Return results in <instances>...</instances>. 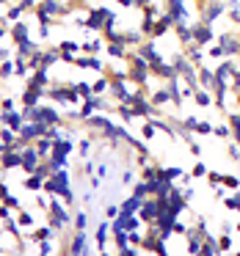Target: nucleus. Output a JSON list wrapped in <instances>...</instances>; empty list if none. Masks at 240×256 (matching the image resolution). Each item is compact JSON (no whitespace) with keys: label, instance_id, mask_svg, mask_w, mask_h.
Returning <instances> with one entry per match:
<instances>
[{"label":"nucleus","instance_id":"1a4fd4ad","mask_svg":"<svg viewBox=\"0 0 240 256\" xmlns=\"http://www.w3.org/2000/svg\"><path fill=\"white\" fill-rule=\"evenodd\" d=\"M218 44L224 47V56H226V58H232V56H238V53H240V39H238L235 33L218 36Z\"/></svg>","mask_w":240,"mask_h":256},{"label":"nucleus","instance_id":"603ef678","mask_svg":"<svg viewBox=\"0 0 240 256\" xmlns=\"http://www.w3.org/2000/svg\"><path fill=\"white\" fill-rule=\"evenodd\" d=\"M232 20H235V22H240V11H238V8H232Z\"/></svg>","mask_w":240,"mask_h":256},{"label":"nucleus","instance_id":"864d4df0","mask_svg":"<svg viewBox=\"0 0 240 256\" xmlns=\"http://www.w3.org/2000/svg\"><path fill=\"white\" fill-rule=\"evenodd\" d=\"M6 149H8V143H6V141H3V138H0V154L6 152Z\"/></svg>","mask_w":240,"mask_h":256},{"label":"nucleus","instance_id":"393cba45","mask_svg":"<svg viewBox=\"0 0 240 256\" xmlns=\"http://www.w3.org/2000/svg\"><path fill=\"white\" fill-rule=\"evenodd\" d=\"M199 83L207 85V88L212 91V85H215V72L207 69V66H202V72H199Z\"/></svg>","mask_w":240,"mask_h":256},{"label":"nucleus","instance_id":"cd10ccee","mask_svg":"<svg viewBox=\"0 0 240 256\" xmlns=\"http://www.w3.org/2000/svg\"><path fill=\"white\" fill-rule=\"evenodd\" d=\"M130 190H133V196H138V199H147V196H149V182H144V179H135Z\"/></svg>","mask_w":240,"mask_h":256},{"label":"nucleus","instance_id":"f03ea898","mask_svg":"<svg viewBox=\"0 0 240 256\" xmlns=\"http://www.w3.org/2000/svg\"><path fill=\"white\" fill-rule=\"evenodd\" d=\"M44 215H47V223L56 228V231H64V228L72 223V215L66 212V204L58 199V196H53V199H50V209Z\"/></svg>","mask_w":240,"mask_h":256},{"label":"nucleus","instance_id":"473e14b6","mask_svg":"<svg viewBox=\"0 0 240 256\" xmlns=\"http://www.w3.org/2000/svg\"><path fill=\"white\" fill-rule=\"evenodd\" d=\"M193 99H196V105H202V108H207V105H212L210 94H207L205 88H196V91H193Z\"/></svg>","mask_w":240,"mask_h":256},{"label":"nucleus","instance_id":"423d86ee","mask_svg":"<svg viewBox=\"0 0 240 256\" xmlns=\"http://www.w3.org/2000/svg\"><path fill=\"white\" fill-rule=\"evenodd\" d=\"M44 97H47V88L25 85V91H20V105H22V108H33V105H39Z\"/></svg>","mask_w":240,"mask_h":256},{"label":"nucleus","instance_id":"4be33fe9","mask_svg":"<svg viewBox=\"0 0 240 256\" xmlns=\"http://www.w3.org/2000/svg\"><path fill=\"white\" fill-rule=\"evenodd\" d=\"M202 254H207V256H218L221 254V248H218V240L212 234H207L205 237V245H202Z\"/></svg>","mask_w":240,"mask_h":256},{"label":"nucleus","instance_id":"dca6fc26","mask_svg":"<svg viewBox=\"0 0 240 256\" xmlns=\"http://www.w3.org/2000/svg\"><path fill=\"white\" fill-rule=\"evenodd\" d=\"M25 185V190H30V193H39V190H44V176L42 173H28V179L22 182Z\"/></svg>","mask_w":240,"mask_h":256},{"label":"nucleus","instance_id":"4468645a","mask_svg":"<svg viewBox=\"0 0 240 256\" xmlns=\"http://www.w3.org/2000/svg\"><path fill=\"white\" fill-rule=\"evenodd\" d=\"M108 234H111V223H99V226H97V234H94V237H97V245H99V254H108Z\"/></svg>","mask_w":240,"mask_h":256},{"label":"nucleus","instance_id":"7c9ffc66","mask_svg":"<svg viewBox=\"0 0 240 256\" xmlns=\"http://www.w3.org/2000/svg\"><path fill=\"white\" fill-rule=\"evenodd\" d=\"M224 204H226V209H232V212H240V190H235L232 196H226Z\"/></svg>","mask_w":240,"mask_h":256},{"label":"nucleus","instance_id":"aec40b11","mask_svg":"<svg viewBox=\"0 0 240 256\" xmlns=\"http://www.w3.org/2000/svg\"><path fill=\"white\" fill-rule=\"evenodd\" d=\"M53 143H56V141H53V138H47V135H42V138L36 141V149H39V154H42L44 160H47L50 154H53Z\"/></svg>","mask_w":240,"mask_h":256},{"label":"nucleus","instance_id":"c85d7f7f","mask_svg":"<svg viewBox=\"0 0 240 256\" xmlns=\"http://www.w3.org/2000/svg\"><path fill=\"white\" fill-rule=\"evenodd\" d=\"M72 85H75V91H78V97H80V99H91V97H94L91 83H72Z\"/></svg>","mask_w":240,"mask_h":256},{"label":"nucleus","instance_id":"e433bc0d","mask_svg":"<svg viewBox=\"0 0 240 256\" xmlns=\"http://www.w3.org/2000/svg\"><path fill=\"white\" fill-rule=\"evenodd\" d=\"M78 152H80V157H89V154H91V138H83V141H80V143H78Z\"/></svg>","mask_w":240,"mask_h":256},{"label":"nucleus","instance_id":"de8ad7c7","mask_svg":"<svg viewBox=\"0 0 240 256\" xmlns=\"http://www.w3.org/2000/svg\"><path fill=\"white\" fill-rule=\"evenodd\" d=\"M105 173H108V163H99V166H97V176H99V179H105Z\"/></svg>","mask_w":240,"mask_h":256},{"label":"nucleus","instance_id":"2f4dec72","mask_svg":"<svg viewBox=\"0 0 240 256\" xmlns=\"http://www.w3.org/2000/svg\"><path fill=\"white\" fill-rule=\"evenodd\" d=\"M108 85H111V77H108V75H102V77L97 80V83L91 85V88H94V94H97V97H102V94L108 91Z\"/></svg>","mask_w":240,"mask_h":256},{"label":"nucleus","instance_id":"39448f33","mask_svg":"<svg viewBox=\"0 0 240 256\" xmlns=\"http://www.w3.org/2000/svg\"><path fill=\"white\" fill-rule=\"evenodd\" d=\"M42 154H39V149H36V143H28L25 149H22V171L25 173H36L39 171V166H42Z\"/></svg>","mask_w":240,"mask_h":256},{"label":"nucleus","instance_id":"9d476101","mask_svg":"<svg viewBox=\"0 0 240 256\" xmlns=\"http://www.w3.org/2000/svg\"><path fill=\"white\" fill-rule=\"evenodd\" d=\"M193 42H196L199 47H207V44L212 42V28L210 25H205V22H202V25H193Z\"/></svg>","mask_w":240,"mask_h":256},{"label":"nucleus","instance_id":"3c124183","mask_svg":"<svg viewBox=\"0 0 240 256\" xmlns=\"http://www.w3.org/2000/svg\"><path fill=\"white\" fill-rule=\"evenodd\" d=\"M8 36V22H0V42Z\"/></svg>","mask_w":240,"mask_h":256},{"label":"nucleus","instance_id":"72a5a7b5","mask_svg":"<svg viewBox=\"0 0 240 256\" xmlns=\"http://www.w3.org/2000/svg\"><path fill=\"white\" fill-rule=\"evenodd\" d=\"M212 135H215V138H232V127H229V124H215V127H212Z\"/></svg>","mask_w":240,"mask_h":256},{"label":"nucleus","instance_id":"09e8293b","mask_svg":"<svg viewBox=\"0 0 240 256\" xmlns=\"http://www.w3.org/2000/svg\"><path fill=\"white\" fill-rule=\"evenodd\" d=\"M8 196V185H6V179H0V201Z\"/></svg>","mask_w":240,"mask_h":256},{"label":"nucleus","instance_id":"4d7b16f0","mask_svg":"<svg viewBox=\"0 0 240 256\" xmlns=\"http://www.w3.org/2000/svg\"><path fill=\"white\" fill-rule=\"evenodd\" d=\"M0 127H3V111H0Z\"/></svg>","mask_w":240,"mask_h":256},{"label":"nucleus","instance_id":"5701e85b","mask_svg":"<svg viewBox=\"0 0 240 256\" xmlns=\"http://www.w3.org/2000/svg\"><path fill=\"white\" fill-rule=\"evenodd\" d=\"M58 242H53V240H39L36 242V254L39 256H47V254H58V248H56Z\"/></svg>","mask_w":240,"mask_h":256},{"label":"nucleus","instance_id":"13d9d810","mask_svg":"<svg viewBox=\"0 0 240 256\" xmlns=\"http://www.w3.org/2000/svg\"><path fill=\"white\" fill-rule=\"evenodd\" d=\"M11 3H20V0H11Z\"/></svg>","mask_w":240,"mask_h":256},{"label":"nucleus","instance_id":"6ab92c4d","mask_svg":"<svg viewBox=\"0 0 240 256\" xmlns=\"http://www.w3.org/2000/svg\"><path fill=\"white\" fill-rule=\"evenodd\" d=\"M108 56L111 58H127L130 50H124V42H108Z\"/></svg>","mask_w":240,"mask_h":256},{"label":"nucleus","instance_id":"37998d69","mask_svg":"<svg viewBox=\"0 0 240 256\" xmlns=\"http://www.w3.org/2000/svg\"><path fill=\"white\" fill-rule=\"evenodd\" d=\"M3 204H8V207H11V209H17V212H20V199H17V196H11V193H8L6 196V199H3Z\"/></svg>","mask_w":240,"mask_h":256},{"label":"nucleus","instance_id":"ddd939ff","mask_svg":"<svg viewBox=\"0 0 240 256\" xmlns=\"http://www.w3.org/2000/svg\"><path fill=\"white\" fill-rule=\"evenodd\" d=\"M8 36H11V39H14V44H20V42H25V39H30L28 36V25H25V22H11V25H8Z\"/></svg>","mask_w":240,"mask_h":256},{"label":"nucleus","instance_id":"a211bd4d","mask_svg":"<svg viewBox=\"0 0 240 256\" xmlns=\"http://www.w3.org/2000/svg\"><path fill=\"white\" fill-rule=\"evenodd\" d=\"M22 14H25V6H22V3H11L8 11H6V22L8 25H11V22H20Z\"/></svg>","mask_w":240,"mask_h":256},{"label":"nucleus","instance_id":"bb28decb","mask_svg":"<svg viewBox=\"0 0 240 256\" xmlns=\"http://www.w3.org/2000/svg\"><path fill=\"white\" fill-rule=\"evenodd\" d=\"M17 223H20V228H33L36 226L33 215H30L28 209H20V212H17Z\"/></svg>","mask_w":240,"mask_h":256},{"label":"nucleus","instance_id":"f704fd0d","mask_svg":"<svg viewBox=\"0 0 240 256\" xmlns=\"http://www.w3.org/2000/svg\"><path fill=\"white\" fill-rule=\"evenodd\" d=\"M221 182H224L226 190H240V176H235V173H226Z\"/></svg>","mask_w":240,"mask_h":256},{"label":"nucleus","instance_id":"58836bf2","mask_svg":"<svg viewBox=\"0 0 240 256\" xmlns=\"http://www.w3.org/2000/svg\"><path fill=\"white\" fill-rule=\"evenodd\" d=\"M191 176H193V179H202V176H207V166H205V163H196V166L191 168Z\"/></svg>","mask_w":240,"mask_h":256},{"label":"nucleus","instance_id":"6e6d98bb","mask_svg":"<svg viewBox=\"0 0 240 256\" xmlns=\"http://www.w3.org/2000/svg\"><path fill=\"white\" fill-rule=\"evenodd\" d=\"M235 231H240V221H238V223H235Z\"/></svg>","mask_w":240,"mask_h":256},{"label":"nucleus","instance_id":"412c9836","mask_svg":"<svg viewBox=\"0 0 240 256\" xmlns=\"http://www.w3.org/2000/svg\"><path fill=\"white\" fill-rule=\"evenodd\" d=\"M149 99H152V105H155V108H160V105H169L171 102V91L169 88H160V91H155V94H149Z\"/></svg>","mask_w":240,"mask_h":256},{"label":"nucleus","instance_id":"a18cd8bd","mask_svg":"<svg viewBox=\"0 0 240 256\" xmlns=\"http://www.w3.org/2000/svg\"><path fill=\"white\" fill-rule=\"evenodd\" d=\"M80 171H83L86 176H91V173H94V160H83V166H80Z\"/></svg>","mask_w":240,"mask_h":256},{"label":"nucleus","instance_id":"79ce46f5","mask_svg":"<svg viewBox=\"0 0 240 256\" xmlns=\"http://www.w3.org/2000/svg\"><path fill=\"white\" fill-rule=\"evenodd\" d=\"M196 132H202V135H212V124H207V121H196V127H193Z\"/></svg>","mask_w":240,"mask_h":256},{"label":"nucleus","instance_id":"b1692460","mask_svg":"<svg viewBox=\"0 0 240 256\" xmlns=\"http://www.w3.org/2000/svg\"><path fill=\"white\" fill-rule=\"evenodd\" d=\"M8 77H17V66H14L11 58H8V61H0V80H8Z\"/></svg>","mask_w":240,"mask_h":256},{"label":"nucleus","instance_id":"f257e3e1","mask_svg":"<svg viewBox=\"0 0 240 256\" xmlns=\"http://www.w3.org/2000/svg\"><path fill=\"white\" fill-rule=\"evenodd\" d=\"M44 193L58 196L64 204H75V193H72V187H69V173H66V168L53 171L47 179H44Z\"/></svg>","mask_w":240,"mask_h":256},{"label":"nucleus","instance_id":"c03bdc74","mask_svg":"<svg viewBox=\"0 0 240 256\" xmlns=\"http://www.w3.org/2000/svg\"><path fill=\"white\" fill-rule=\"evenodd\" d=\"M119 212H121L119 204H105V218H111V221H113V218H116Z\"/></svg>","mask_w":240,"mask_h":256},{"label":"nucleus","instance_id":"f8f14e48","mask_svg":"<svg viewBox=\"0 0 240 256\" xmlns=\"http://www.w3.org/2000/svg\"><path fill=\"white\" fill-rule=\"evenodd\" d=\"M3 124L11 127L14 132H20V127L25 124V113L17 111V108H14V111H6V113H3Z\"/></svg>","mask_w":240,"mask_h":256},{"label":"nucleus","instance_id":"0eeeda50","mask_svg":"<svg viewBox=\"0 0 240 256\" xmlns=\"http://www.w3.org/2000/svg\"><path fill=\"white\" fill-rule=\"evenodd\" d=\"M157 212H160V201L155 199V196H152V199H144V204H141V209H138V218H141L144 223H152L157 218Z\"/></svg>","mask_w":240,"mask_h":256},{"label":"nucleus","instance_id":"a19ab883","mask_svg":"<svg viewBox=\"0 0 240 256\" xmlns=\"http://www.w3.org/2000/svg\"><path fill=\"white\" fill-rule=\"evenodd\" d=\"M17 108V102H14V97H3L0 99V111L6 113V111H14Z\"/></svg>","mask_w":240,"mask_h":256},{"label":"nucleus","instance_id":"f3484780","mask_svg":"<svg viewBox=\"0 0 240 256\" xmlns=\"http://www.w3.org/2000/svg\"><path fill=\"white\" fill-rule=\"evenodd\" d=\"M72 228H75V231H86V228H89V212H86V209L72 215Z\"/></svg>","mask_w":240,"mask_h":256},{"label":"nucleus","instance_id":"7ed1b4c3","mask_svg":"<svg viewBox=\"0 0 240 256\" xmlns=\"http://www.w3.org/2000/svg\"><path fill=\"white\" fill-rule=\"evenodd\" d=\"M58 254H72V256L91 254V248H89V237H86V231H75V234H72V240H69V242H64V245L58 248Z\"/></svg>","mask_w":240,"mask_h":256},{"label":"nucleus","instance_id":"c756f323","mask_svg":"<svg viewBox=\"0 0 240 256\" xmlns=\"http://www.w3.org/2000/svg\"><path fill=\"white\" fill-rule=\"evenodd\" d=\"M155 132H157L155 121H152V118H147V121H144V127H141V138L144 141H152V138H155Z\"/></svg>","mask_w":240,"mask_h":256},{"label":"nucleus","instance_id":"ea45409f","mask_svg":"<svg viewBox=\"0 0 240 256\" xmlns=\"http://www.w3.org/2000/svg\"><path fill=\"white\" fill-rule=\"evenodd\" d=\"M229 160H232V163H240V143L238 141L229 143Z\"/></svg>","mask_w":240,"mask_h":256},{"label":"nucleus","instance_id":"5fc2aeb1","mask_svg":"<svg viewBox=\"0 0 240 256\" xmlns=\"http://www.w3.org/2000/svg\"><path fill=\"white\" fill-rule=\"evenodd\" d=\"M6 3H11V0H0V8H3V6H6Z\"/></svg>","mask_w":240,"mask_h":256},{"label":"nucleus","instance_id":"c9c22d12","mask_svg":"<svg viewBox=\"0 0 240 256\" xmlns=\"http://www.w3.org/2000/svg\"><path fill=\"white\" fill-rule=\"evenodd\" d=\"M218 248H221V254H229V251H232V237H229V234H221L218 237Z\"/></svg>","mask_w":240,"mask_h":256},{"label":"nucleus","instance_id":"9b49d317","mask_svg":"<svg viewBox=\"0 0 240 256\" xmlns=\"http://www.w3.org/2000/svg\"><path fill=\"white\" fill-rule=\"evenodd\" d=\"M75 66H80V69H94V72H105V66H102V61H99L97 56H78L75 58Z\"/></svg>","mask_w":240,"mask_h":256},{"label":"nucleus","instance_id":"6e6552de","mask_svg":"<svg viewBox=\"0 0 240 256\" xmlns=\"http://www.w3.org/2000/svg\"><path fill=\"white\" fill-rule=\"evenodd\" d=\"M0 166L6 168V171H11V168H20V166H22V152H20V149H11V146H8L6 152L0 154Z\"/></svg>","mask_w":240,"mask_h":256},{"label":"nucleus","instance_id":"20e7f679","mask_svg":"<svg viewBox=\"0 0 240 256\" xmlns=\"http://www.w3.org/2000/svg\"><path fill=\"white\" fill-rule=\"evenodd\" d=\"M47 130L50 124H44V121H25L20 127V141L22 143H36L42 135H47Z\"/></svg>","mask_w":240,"mask_h":256},{"label":"nucleus","instance_id":"2eb2a0df","mask_svg":"<svg viewBox=\"0 0 240 256\" xmlns=\"http://www.w3.org/2000/svg\"><path fill=\"white\" fill-rule=\"evenodd\" d=\"M141 204H144V199H138V196H133V193H130L127 199H124V201L119 204V209H121V212H133V215H138Z\"/></svg>","mask_w":240,"mask_h":256},{"label":"nucleus","instance_id":"8fccbe9b","mask_svg":"<svg viewBox=\"0 0 240 256\" xmlns=\"http://www.w3.org/2000/svg\"><path fill=\"white\" fill-rule=\"evenodd\" d=\"M14 56V53H11V50H6V47H0V61H8V58Z\"/></svg>","mask_w":240,"mask_h":256},{"label":"nucleus","instance_id":"49530a36","mask_svg":"<svg viewBox=\"0 0 240 256\" xmlns=\"http://www.w3.org/2000/svg\"><path fill=\"white\" fill-rule=\"evenodd\" d=\"M188 146H191V154H193V157H202V146H199L193 138H188Z\"/></svg>","mask_w":240,"mask_h":256},{"label":"nucleus","instance_id":"4c0bfd02","mask_svg":"<svg viewBox=\"0 0 240 256\" xmlns=\"http://www.w3.org/2000/svg\"><path fill=\"white\" fill-rule=\"evenodd\" d=\"M121 187H133V182H135V173L130 171V168H124V171H121Z\"/></svg>","mask_w":240,"mask_h":256},{"label":"nucleus","instance_id":"a878e982","mask_svg":"<svg viewBox=\"0 0 240 256\" xmlns=\"http://www.w3.org/2000/svg\"><path fill=\"white\" fill-rule=\"evenodd\" d=\"M80 47H83V53H89V56H97L99 50H102V42H99V39H83Z\"/></svg>","mask_w":240,"mask_h":256}]
</instances>
